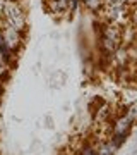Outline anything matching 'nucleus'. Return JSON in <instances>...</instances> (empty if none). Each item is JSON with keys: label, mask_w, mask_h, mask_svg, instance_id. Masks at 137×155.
Listing matches in <instances>:
<instances>
[{"label": "nucleus", "mask_w": 137, "mask_h": 155, "mask_svg": "<svg viewBox=\"0 0 137 155\" xmlns=\"http://www.w3.org/2000/svg\"><path fill=\"white\" fill-rule=\"evenodd\" d=\"M4 12H5V19H7V22H9V26L16 28L17 31H21V29L24 28V16H22V11L16 5V4L5 5Z\"/></svg>", "instance_id": "obj_1"}, {"label": "nucleus", "mask_w": 137, "mask_h": 155, "mask_svg": "<svg viewBox=\"0 0 137 155\" xmlns=\"http://www.w3.org/2000/svg\"><path fill=\"white\" fill-rule=\"evenodd\" d=\"M4 9H5V0H0V16H2Z\"/></svg>", "instance_id": "obj_2"}]
</instances>
